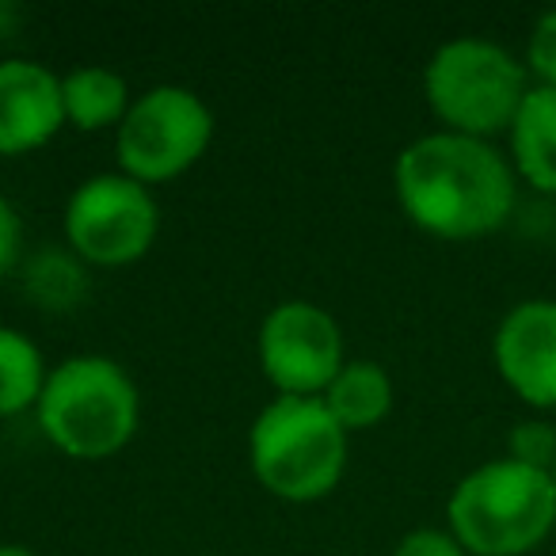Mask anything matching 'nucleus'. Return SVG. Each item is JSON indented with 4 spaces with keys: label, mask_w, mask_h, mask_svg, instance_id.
Returning a JSON list of instances; mask_svg holds the SVG:
<instances>
[{
    "label": "nucleus",
    "mask_w": 556,
    "mask_h": 556,
    "mask_svg": "<svg viewBox=\"0 0 556 556\" xmlns=\"http://www.w3.org/2000/svg\"><path fill=\"white\" fill-rule=\"evenodd\" d=\"M510 153L518 176L545 194H556V88H530L510 123Z\"/></svg>",
    "instance_id": "11"
},
{
    "label": "nucleus",
    "mask_w": 556,
    "mask_h": 556,
    "mask_svg": "<svg viewBox=\"0 0 556 556\" xmlns=\"http://www.w3.org/2000/svg\"><path fill=\"white\" fill-rule=\"evenodd\" d=\"M510 462H522L530 465V469H553L556 462V431L553 424H541V419H533V424H518L515 431H510Z\"/></svg>",
    "instance_id": "15"
},
{
    "label": "nucleus",
    "mask_w": 556,
    "mask_h": 556,
    "mask_svg": "<svg viewBox=\"0 0 556 556\" xmlns=\"http://www.w3.org/2000/svg\"><path fill=\"white\" fill-rule=\"evenodd\" d=\"M65 123L62 80L39 62H0V156L47 146Z\"/></svg>",
    "instance_id": "10"
},
{
    "label": "nucleus",
    "mask_w": 556,
    "mask_h": 556,
    "mask_svg": "<svg viewBox=\"0 0 556 556\" xmlns=\"http://www.w3.org/2000/svg\"><path fill=\"white\" fill-rule=\"evenodd\" d=\"M156 202L146 184L123 176V172H103L73 191L65 206V237L100 267H123L153 248L156 240Z\"/></svg>",
    "instance_id": "7"
},
{
    "label": "nucleus",
    "mask_w": 556,
    "mask_h": 556,
    "mask_svg": "<svg viewBox=\"0 0 556 556\" xmlns=\"http://www.w3.org/2000/svg\"><path fill=\"white\" fill-rule=\"evenodd\" d=\"M47 370L42 355L24 332L0 325V416H16V412L39 404Z\"/></svg>",
    "instance_id": "14"
},
{
    "label": "nucleus",
    "mask_w": 556,
    "mask_h": 556,
    "mask_svg": "<svg viewBox=\"0 0 556 556\" xmlns=\"http://www.w3.org/2000/svg\"><path fill=\"white\" fill-rule=\"evenodd\" d=\"M404 214L442 240H472L495 232L515 210V172L480 138L427 134L412 141L393 168Z\"/></svg>",
    "instance_id": "1"
},
{
    "label": "nucleus",
    "mask_w": 556,
    "mask_h": 556,
    "mask_svg": "<svg viewBox=\"0 0 556 556\" xmlns=\"http://www.w3.org/2000/svg\"><path fill=\"white\" fill-rule=\"evenodd\" d=\"M20 244H24V229H20V214L12 210L9 199H0V278L9 275L20 260Z\"/></svg>",
    "instance_id": "18"
},
{
    "label": "nucleus",
    "mask_w": 556,
    "mask_h": 556,
    "mask_svg": "<svg viewBox=\"0 0 556 556\" xmlns=\"http://www.w3.org/2000/svg\"><path fill=\"white\" fill-rule=\"evenodd\" d=\"M260 366L282 396H317L343 370V336L313 302H282L260 328Z\"/></svg>",
    "instance_id": "8"
},
{
    "label": "nucleus",
    "mask_w": 556,
    "mask_h": 556,
    "mask_svg": "<svg viewBox=\"0 0 556 556\" xmlns=\"http://www.w3.org/2000/svg\"><path fill=\"white\" fill-rule=\"evenodd\" d=\"M214 138V115L194 92L161 85L118 123V164L138 184H164L187 172Z\"/></svg>",
    "instance_id": "6"
},
{
    "label": "nucleus",
    "mask_w": 556,
    "mask_h": 556,
    "mask_svg": "<svg viewBox=\"0 0 556 556\" xmlns=\"http://www.w3.org/2000/svg\"><path fill=\"white\" fill-rule=\"evenodd\" d=\"M39 427L70 457H111L138 431V389L130 374L103 355L65 358L39 396Z\"/></svg>",
    "instance_id": "4"
},
{
    "label": "nucleus",
    "mask_w": 556,
    "mask_h": 556,
    "mask_svg": "<svg viewBox=\"0 0 556 556\" xmlns=\"http://www.w3.org/2000/svg\"><path fill=\"white\" fill-rule=\"evenodd\" d=\"M0 556H39V553H31L27 545H0Z\"/></svg>",
    "instance_id": "19"
},
{
    "label": "nucleus",
    "mask_w": 556,
    "mask_h": 556,
    "mask_svg": "<svg viewBox=\"0 0 556 556\" xmlns=\"http://www.w3.org/2000/svg\"><path fill=\"white\" fill-rule=\"evenodd\" d=\"M450 533L472 556H526L556 526V484L522 462H488L450 495Z\"/></svg>",
    "instance_id": "2"
},
{
    "label": "nucleus",
    "mask_w": 556,
    "mask_h": 556,
    "mask_svg": "<svg viewBox=\"0 0 556 556\" xmlns=\"http://www.w3.org/2000/svg\"><path fill=\"white\" fill-rule=\"evenodd\" d=\"M393 556H465L462 541L446 530H412Z\"/></svg>",
    "instance_id": "17"
},
{
    "label": "nucleus",
    "mask_w": 556,
    "mask_h": 556,
    "mask_svg": "<svg viewBox=\"0 0 556 556\" xmlns=\"http://www.w3.org/2000/svg\"><path fill=\"white\" fill-rule=\"evenodd\" d=\"M431 111L465 138H492L510 130L526 100V65L484 39H454L434 50L424 73Z\"/></svg>",
    "instance_id": "5"
},
{
    "label": "nucleus",
    "mask_w": 556,
    "mask_h": 556,
    "mask_svg": "<svg viewBox=\"0 0 556 556\" xmlns=\"http://www.w3.org/2000/svg\"><path fill=\"white\" fill-rule=\"evenodd\" d=\"M548 477H553V484H556V462H553V469H548Z\"/></svg>",
    "instance_id": "20"
},
{
    "label": "nucleus",
    "mask_w": 556,
    "mask_h": 556,
    "mask_svg": "<svg viewBox=\"0 0 556 556\" xmlns=\"http://www.w3.org/2000/svg\"><path fill=\"white\" fill-rule=\"evenodd\" d=\"M495 370L533 408H556V302L533 298L500 320Z\"/></svg>",
    "instance_id": "9"
},
{
    "label": "nucleus",
    "mask_w": 556,
    "mask_h": 556,
    "mask_svg": "<svg viewBox=\"0 0 556 556\" xmlns=\"http://www.w3.org/2000/svg\"><path fill=\"white\" fill-rule=\"evenodd\" d=\"M325 404L343 431H366V427L381 424L393 408V381L370 358L358 363H343V370L325 389Z\"/></svg>",
    "instance_id": "12"
},
{
    "label": "nucleus",
    "mask_w": 556,
    "mask_h": 556,
    "mask_svg": "<svg viewBox=\"0 0 556 556\" xmlns=\"http://www.w3.org/2000/svg\"><path fill=\"white\" fill-rule=\"evenodd\" d=\"M526 62L530 73L541 80L545 88H556V9L533 24L530 31V47H526Z\"/></svg>",
    "instance_id": "16"
},
{
    "label": "nucleus",
    "mask_w": 556,
    "mask_h": 556,
    "mask_svg": "<svg viewBox=\"0 0 556 556\" xmlns=\"http://www.w3.org/2000/svg\"><path fill=\"white\" fill-rule=\"evenodd\" d=\"M252 472L270 495L290 503L325 500L348 465V431L325 396H278L252 424Z\"/></svg>",
    "instance_id": "3"
},
{
    "label": "nucleus",
    "mask_w": 556,
    "mask_h": 556,
    "mask_svg": "<svg viewBox=\"0 0 556 556\" xmlns=\"http://www.w3.org/2000/svg\"><path fill=\"white\" fill-rule=\"evenodd\" d=\"M62 103H65V123L77 130H103L126 118L130 103H126V80L118 73L103 70V65H85L62 77Z\"/></svg>",
    "instance_id": "13"
}]
</instances>
